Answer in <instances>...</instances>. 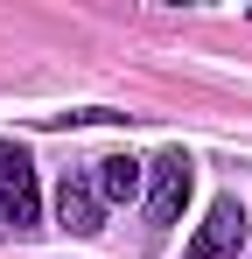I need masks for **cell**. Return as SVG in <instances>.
<instances>
[{"label": "cell", "instance_id": "obj_1", "mask_svg": "<svg viewBox=\"0 0 252 259\" xmlns=\"http://www.w3.org/2000/svg\"><path fill=\"white\" fill-rule=\"evenodd\" d=\"M0 217H7V231H35L42 224L35 161H28V147H14V140H0Z\"/></svg>", "mask_w": 252, "mask_h": 259}, {"label": "cell", "instance_id": "obj_2", "mask_svg": "<svg viewBox=\"0 0 252 259\" xmlns=\"http://www.w3.org/2000/svg\"><path fill=\"white\" fill-rule=\"evenodd\" d=\"M189 189H196V161L182 147H161L147 161V217L154 224H175V217L189 210Z\"/></svg>", "mask_w": 252, "mask_h": 259}, {"label": "cell", "instance_id": "obj_3", "mask_svg": "<svg viewBox=\"0 0 252 259\" xmlns=\"http://www.w3.org/2000/svg\"><path fill=\"white\" fill-rule=\"evenodd\" d=\"M238 252H245V203L217 196L210 217L196 224V238H189V259H238Z\"/></svg>", "mask_w": 252, "mask_h": 259}, {"label": "cell", "instance_id": "obj_4", "mask_svg": "<svg viewBox=\"0 0 252 259\" xmlns=\"http://www.w3.org/2000/svg\"><path fill=\"white\" fill-rule=\"evenodd\" d=\"M140 182H147V168H140L133 154H105L91 189H98V203H133V196H140Z\"/></svg>", "mask_w": 252, "mask_h": 259}, {"label": "cell", "instance_id": "obj_5", "mask_svg": "<svg viewBox=\"0 0 252 259\" xmlns=\"http://www.w3.org/2000/svg\"><path fill=\"white\" fill-rule=\"evenodd\" d=\"M56 217H63L77 238H91V231L105 224V203H98V189H91V182H63V189H56Z\"/></svg>", "mask_w": 252, "mask_h": 259}]
</instances>
